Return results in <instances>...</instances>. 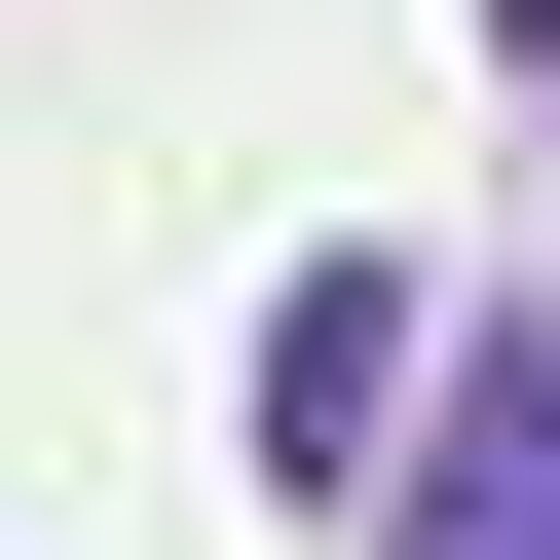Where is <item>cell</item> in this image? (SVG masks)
<instances>
[{
  "instance_id": "cell-1",
  "label": "cell",
  "mask_w": 560,
  "mask_h": 560,
  "mask_svg": "<svg viewBox=\"0 0 560 560\" xmlns=\"http://www.w3.org/2000/svg\"><path fill=\"white\" fill-rule=\"evenodd\" d=\"M374 560H560V337H448V374H411Z\"/></svg>"
},
{
  "instance_id": "cell-2",
  "label": "cell",
  "mask_w": 560,
  "mask_h": 560,
  "mask_svg": "<svg viewBox=\"0 0 560 560\" xmlns=\"http://www.w3.org/2000/svg\"><path fill=\"white\" fill-rule=\"evenodd\" d=\"M411 374H448L411 261H300V300H261V486H374V448H411Z\"/></svg>"
},
{
  "instance_id": "cell-3",
  "label": "cell",
  "mask_w": 560,
  "mask_h": 560,
  "mask_svg": "<svg viewBox=\"0 0 560 560\" xmlns=\"http://www.w3.org/2000/svg\"><path fill=\"white\" fill-rule=\"evenodd\" d=\"M486 38H560V0H486Z\"/></svg>"
}]
</instances>
